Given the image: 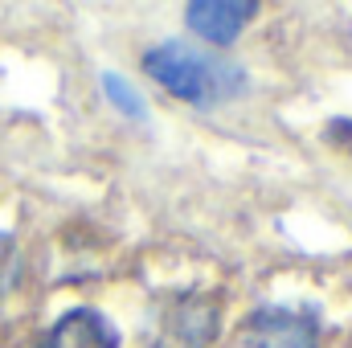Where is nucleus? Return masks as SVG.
<instances>
[{"label":"nucleus","mask_w":352,"mask_h":348,"mask_svg":"<svg viewBox=\"0 0 352 348\" xmlns=\"http://www.w3.org/2000/svg\"><path fill=\"white\" fill-rule=\"evenodd\" d=\"M144 70L164 90H173L176 98H188V102H217V98H226V94H234V90L242 87V74L230 62L192 54L184 45H160V50H152L144 58Z\"/></svg>","instance_id":"nucleus-1"},{"label":"nucleus","mask_w":352,"mask_h":348,"mask_svg":"<svg viewBox=\"0 0 352 348\" xmlns=\"http://www.w3.org/2000/svg\"><path fill=\"white\" fill-rule=\"evenodd\" d=\"M213 336H217V303H209L205 295H188L160 320L156 348H209Z\"/></svg>","instance_id":"nucleus-2"},{"label":"nucleus","mask_w":352,"mask_h":348,"mask_svg":"<svg viewBox=\"0 0 352 348\" xmlns=\"http://www.w3.org/2000/svg\"><path fill=\"white\" fill-rule=\"evenodd\" d=\"M250 348H316V316L266 307L250 324Z\"/></svg>","instance_id":"nucleus-3"},{"label":"nucleus","mask_w":352,"mask_h":348,"mask_svg":"<svg viewBox=\"0 0 352 348\" xmlns=\"http://www.w3.org/2000/svg\"><path fill=\"white\" fill-rule=\"evenodd\" d=\"M254 12H258V4H250V0H197V4H188V25L205 41L226 45L246 29V21Z\"/></svg>","instance_id":"nucleus-4"},{"label":"nucleus","mask_w":352,"mask_h":348,"mask_svg":"<svg viewBox=\"0 0 352 348\" xmlns=\"http://www.w3.org/2000/svg\"><path fill=\"white\" fill-rule=\"evenodd\" d=\"M115 328L98 316V312H87V307H78V312H66L58 324H54V332L45 336V345L41 348H115Z\"/></svg>","instance_id":"nucleus-5"},{"label":"nucleus","mask_w":352,"mask_h":348,"mask_svg":"<svg viewBox=\"0 0 352 348\" xmlns=\"http://www.w3.org/2000/svg\"><path fill=\"white\" fill-rule=\"evenodd\" d=\"M102 90H107V98H111L123 115H131V119H140V115H144V98L127 87L119 74H102Z\"/></svg>","instance_id":"nucleus-6"},{"label":"nucleus","mask_w":352,"mask_h":348,"mask_svg":"<svg viewBox=\"0 0 352 348\" xmlns=\"http://www.w3.org/2000/svg\"><path fill=\"white\" fill-rule=\"evenodd\" d=\"M332 140L344 144V148L352 152V123H336V127H332Z\"/></svg>","instance_id":"nucleus-7"}]
</instances>
